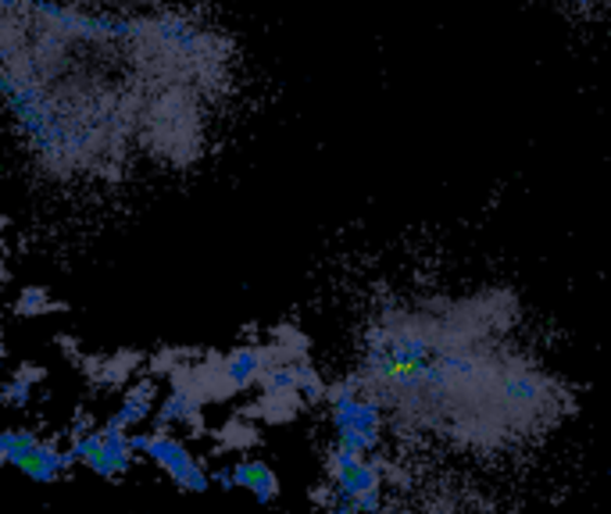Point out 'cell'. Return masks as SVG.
Instances as JSON below:
<instances>
[{
	"label": "cell",
	"instance_id": "1",
	"mask_svg": "<svg viewBox=\"0 0 611 514\" xmlns=\"http://www.w3.org/2000/svg\"><path fill=\"white\" fill-rule=\"evenodd\" d=\"M226 79V36L182 11L4 0L8 115L51 176H112L132 146L176 157Z\"/></svg>",
	"mask_w": 611,
	"mask_h": 514
},
{
	"label": "cell",
	"instance_id": "2",
	"mask_svg": "<svg viewBox=\"0 0 611 514\" xmlns=\"http://www.w3.org/2000/svg\"><path fill=\"white\" fill-rule=\"evenodd\" d=\"M329 400V425H333L336 447L354 454H375L383 444V400H379L361 378L336 383L326 394Z\"/></svg>",
	"mask_w": 611,
	"mask_h": 514
},
{
	"label": "cell",
	"instance_id": "3",
	"mask_svg": "<svg viewBox=\"0 0 611 514\" xmlns=\"http://www.w3.org/2000/svg\"><path fill=\"white\" fill-rule=\"evenodd\" d=\"M329 486L336 493V514H375L383 511L379 489H383V468L354 450L333 447L329 454Z\"/></svg>",
	"mask_w": 611,
	"mask_h": 514
},
{
	"label": "cell",
	"instance_id": "4",
	"mask_svg": "<svg viewBox=\"0 0 611 514\" xmlns=\"http://www.w3.org/2000/svg\"><path fill=\"white\" fill-rule=\"evenodd\" d=\"M72 454H76L79 464H87L93 475H101V479H122L132 468V461H137L129 433L115 422H104L101 428H72Z\"/></svg>",
	"mask_w": 611,
	"mask_h": 514
},
{
	"label": "cell",
	"instance_id": "5",
	"mask_svg": "<svg viewBox=\"0 0 611 514\" xmlns=\"http://www.w3.org/2000/svg\"><path fill=\"white\" fill-rule=\"evenodd\" d=\"M143 458L154 461L157 468L182 489V493H207L215 483L212 472L198 461V454H193V450L182 444V439H176L173 433H154L151 428V447H147Z\"/></svg>",
	"mask_w": 611,
	"mask_h": 514
},
{
	"label": "cell",
	"instance_id": "6",
	"mask_svg": "<svg viewBox=\"0 0 611 514\" xmlns=\"http://www.w3.org/2000/svg\"><path fill=\"white\" fill-rule=\"evenodd\" d=\"M551 403V386L530 369H505L497 378V408L511 414V422L540 419Z\"/></svg>",
	"mask_w": 611,
	"mask_h": 514
},
{
	"label": "cell",
	"instance_id": "7",
	"mask_svg": "<svg viewBox=\"0 0 611 514\" xmlns=\"http://www.w3.org/2000/svg\"><path fill=\"white\" fill-rule=\"evenodd\" d=\"M283 354V347H276V343H262V347H237L229 358H222L218 364V378H222L226 389H251L254 383H262L265 372L272 369L276 358Z\"/></svg>",
	"mask_w": 611,
	"mask_h": 514
},
{
	"label": "cell",
	"instance_id": "8",
	"mask_svg": "<svg viewBox=\"0 0 611 514\" xmlns=\"http://www.w3.org/2000/svg\"><path fill=\"white\" fill-rule=\"evenodd\" d=\"M201 408H204V394H201V389L190 386V383H176L173 394L157 403V411H154V433H168V425H187V428H193V433H201V425H204Z\"/></svg>",
	"mask_w": 611,
	"mask_h": 514
},
{
	"label": "cell",
	"instance_id": "9",
	"mask_svg": "<svg viewBox=\"0 0 611 514\" xmlns=\"http://www.w3.org/2000/svg\"><path fill=\"white\" fill-rule=\"evenodd\" d=\"M72 464H79L72 450H61L51 439H40V447L33 450V458L22 464V475H26L29 483H40V486H54L58 479H65Z\"/></svg>",
	"mask_w": 611,
	"mask_h": 514
},
{
	"label": "cell",
	"instance_id": "10",
	"mask_svg": "<svg viewBox=\"0 0 611 514\" xmlns=\"http://www.w3.org/2000/svg\"><path fill=\"white\" fill-rule=\"evenodd\" d=\"M233 475H237V489L251 493L258 504H272V500L279 497L276 472L268 468V461H262V458H240L233 464Z\"/></svg>",
	"mask_w": 611,
	"mask_h": 514
},
{
	"label": "cell",
	"instance_id": "11",
	"mask_svg": "<svg viewBox=\"0 0 611 514\" xmlns=\"http://www.w3.org/2000/svg\"><path fill=\"white\" fill-rule=\"evenodd\" d=\"M154 411H157L154 408V389H151V383H140V386H132L126 397H122L118 411L107 422H115L118 428H137L147 419H154Z\"/></svg>",
	"mask_w": 611,
	"mask_h": 514
},
{
	"label": "cell",
	"instance_id": "12",
	"mask_svg": "<svg viewBox=\"0 0 611 514\" xmlns=\"http://www.w3.org/2000/svg\"><path fill=\"white\" fill-rule=\"evenodd\" d=\"M40 447V436L33 433V428H4V436H0V461L8 464V468H18L33 458V450Z\"/></svg>",
	"mask_w": 611,
	"mask_h": 514
},
{
	"label": "cell",
	"instance_id": "13",
	"mask_svg": "<svg viewBox=\"0 0 611 514\" xmlns=\"http://www.w3.org/2000/svg\"><path fill=\"white\" fill-rule=\"evenodd\" d=\"M43 372L40 369H18L15 375L4 383V403L8 408H26L29 397H33V386L40 383Z\"/></svg>",
	"mask_w": 611,
	"mask_h": 514
},
{
	"label": "cell",
	"instance_id": "14",
	"mask_svg": "<svg viewBox=\"0 0 611 514\" xmlns=\"http://www.w3.org/2000/svg\"><path fill=\"white\" fill-rule=\"evenodd\" d=\"M51 308H54V304H51V297H47V293H43L40 286H26V290L18 293V304H15V311H18L22 318L47 314Z\"/></svg>",
	"mask_w": 611,
	"mask_h": 514
},
{
	"label": "cell",
	"instance_id": "15",
	"mask_svg": "<svg viewBox=\"0 0 611 514\" xmlns=\"http://www.w3.org/2000/svg\"><path fill=\"white\" fill-rule=\"evenodd\" d=\"M565 4L583 15H611V0H565Z\"/></svg>",
	"mask_w": 611,
	"mask_h": 514
},
{
	"label": "cell",
	"instance_id": "16",
	"mask_svg": "<svg viewBox=\"0 0 611 514\" xmlns=\"http://www.w3.org/2000/svg\"><path fill=\"white\" fill-rule=\"evenodd\" d=\"M212 479H215V486H222L226 493H229V489H237V475H233V468H218V472H212Z\"/></svg>",
	"mask_w": 611,
	"mask_h": 514
}]
</instances>
